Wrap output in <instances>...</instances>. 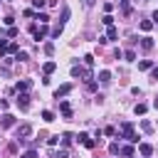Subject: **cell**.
<instances>
[{
    "instance_id": "cell-1",
    "label": "cell",
    "mask_w": 158,
    "mask_h": 158,
    "mask_svg": "<svg viewBox=\"0 0 158 158\" xmlns=\"http://www.w3.org/2000/svg\"><path fill=\"white\" fill-rule=\"evenodd\" d=\"M118 131H121V136H123V138H128L131 143H136V141H138V136H136V131H133V126H131V121H123Z\"/></svg>"
},
{
    "instance_id": "cell-2",
    "label": "cell",
    "mask_w": 158,
    "mask_h": 158,
    "mask_svg": "<svg viewBox=\"0 0 158 158\" xmlns=\"http://www.w3.org/2000/svg\"><path fill=\"white\" fill-rule=\"evenodd\" d=\"M15 104L25 111V109H30V96H27L25 91H17V101H15Z\"/></svg>"
},
{
    "instance_id": "cell-3",
    "label": "cell",
    "mask_w": 158,
    "mask_h": 158,
    "mask_svg": "<svg viewBox=\"0 0 158 158\" xmlns=\"http://www.w3.org/2000/svg\"><path fill=\"white\" fill-rule=\"evenodd\" d=\"M30 133H32V126H30V123H22V126L17 128V141H25Z\"/></svg>"
},
{
    "instance_id": "cell-4",
    "label": "cell",
    "mask_w": 158,
    "mask_h": 158,
    "mask_svg": "<svg viewBox=\"0 0 158 158\" xmlns=\"http://www.w3.org/2000/svg\"><path fill=\"white\" fill-rule=\"evenodd\" d=\"M72 77H81V79H91V72L81 69V67H72Z\"/></svg>"
},
{
    "instance_id": "cell-5",
    "label": "cell",
    "mask_w": 158,
    "mask_h": 158,
    "mask_svg": "<svg viewBox=\"0 0 158 158\" xmlns=\"http://www.w3.org/2000/svg\"><path fill=\"white\" fill-rule=\"evenodd\" d=\"M69 91H72V84H62V86H59V89L54 91V99L59 101V99H62V96H67Z\"/></svg>"
},
{
    "instance_id": "cell-6",
    "label": "cell",
    "mask_w": 158,
    "mask_h": 158,
    "mask_svg": "<svg viewBox=\"0 0 158 158\" xmlns=\"http://www.w3.org/2000/svg\"><path fill=\"white\" fill-rule=\"evenodd\" d=\"M59 109H62L64 118H72V106H69V101H59Z\"/></svg>"
},
{
    "instance_id": "cell-7",
    "label": "cell",
    "mask_w": 158,
    "mask_h": 158,
    "mask_svg": "<svg viewBox=\"0 0 158 158\" xmlns=\"http://www.w3.org/2000/svg\"><path fill=\"white\" fill-rule=\"evenodd\" d=\"M30 86H32V81H30V79H25V81H17V84H15V91H27Z\"/></svg>"
},
{
    "instance_id": "cell-8",
    "label": "cell",
    "mask_w": 158,
    "mask_h": 158,
    "mask_svg": "<svg viewBox=\"0 0 158 158\" xmlns=\"http://www.w3.org/2000/svg\"><path fill=\"white\" fill-rule=\"evenodd\" d=\"M2 126H5V128L15 126V116H12V114H5V116H2Z\"/></svg>"
},
{
    "instance_id": "cell-9",
    "label": "cell",
    "mask_w": 158,
    "mask_h": 158,
    "mask_svg": "<svg viewBox=\"0 0 158 158\" xmlns=\"http://www.w3.org/2000/svg\"><path fill=\"white\" fill-rule=\"evenodd\" d=\"M138 151H141L143 156H151V153H153V146H151V143H138Z\"/></svg>"
},
{
    "instance_id": "cell-10",
    "label": "cell",
    "mask_w": 158,
    "mask_h": 158,
    "mask_svg": "<svg viewBox=\"0 0 158 158\" xmlns=\"http://www.w3.org/2000/svg\"><path fill=\"white\" fill-rule=\"evenodd\" d=\"M141 47H143L146 52H148V49H153V37H143V40H141Z\"/></svg>"
},
{
    "instance_id": "cell-11",
    "label": "cell",
    "mask_w": 158,
    "mask_h": 158,
    "mask_svg": "<svg viewBox=\"0 0 158 158\" xmlns=\"http://www.w3.org/2000/svg\"><path fill=\"white\" fill-rule=\"evenodd\" d=\"M99 81H101V84H109V81H111V72H106V69L99 72Z\"/></svg>"
},
{
    "instance_id": "cell-12",
    "label": "cell",
    "mask_w": 158,
    "mask_h": 158,
    "mask_svg": "<svg viewBox=\"0 0 158 158\" xmlns=\"http://www.w3.org/2000/svg\"><path fill=\"white\" fill-rule=\"evenodd\" d=\"M118 37V30L114 27V25H109V32H106V40H116Z\"/></svg>"
},
{
    "instance_id": "cell-13",
    "label": "cell",
    "mask_w": 158,
    "mask_h": 158,
    "mask_svg": "<svg viewBox=\"0 0 158 158\" xmlns=\"http://www.w3.org/2000/svg\"><path fill=\"white\" fill-rule=\"evenodd\" d=\"M138 69H141V72H146V69H153V62H151V59H143V62H138Z\"/></svg>"
},
{
    "instance_id": "cell-14",
    "label": "cell",
    "mask_w": 158,
    "mask_h": 158,
    "mask_svg": "<svg viewBox=\"0 0 158 158\" xmlns=\"http://www.w3.org/2000/svg\"><path fill=\"white\" fill-rule=\"evenodd\" d=\"M42 69H44V74H52V72L57 69V62H44V67H42Z\"/></svg>"
},
{
    "instance_id": "cell-15",
    "label": "cell",
    "mask_w": 158,
    "mask_h": 158,
    "mask_svg": "<svg viewBox=\"0 0 158 158\" xmlns=\"http://www.w3.org/2000/svg\"><path fill=\"white\" fill-rule=\"evenodd\" d=\"M35 20H40L42 25H47V22H49V15H47V12H37V15H35Z\"/></svg>"
},
{
    "instance_id": "cell-16",
    "label": "cell",
    "mask_w": 158,
    "mask_h": 158,
    "mask_svg": "<svg viewBox=\"0 0 158 158\" xmlns=\"http://www.w3.org/2000/svg\"><path fill=\"white\" fill-rule=\"evenodd\" d=\"M7 44H10V42H7L5 37H0V57H2V54H7Z\"/></svg>"
},
{
    "instance_id": "cell-17",
    "label": "cell",
    "mask_w": 158,
    "mask_h": 158,
    "mask_svg": "<svg viewBox=\"0 0 158 158\" xmlns=\"http://www.w3.org/2000/svg\"><path fill=\"white\" fill-rule=\"evenodd\" d=\"M138 27H141L143 32H148V30H153V22H151V20H143V22H141Z\"/></svg>"
},
{
    "instance_id": "cell-18",
    "label": "cell",
    "mask_w": 158,
    "mask_h": 158,
    "mask_svg": "<svg viewBox=\"0 0 158 158\" xmlns=\"http://www.w3.org/2000/svg\"><path fill=\"white\" fill-rule=\"evenodd\" d=\"M17 52H20V49H17V42H10V44H7V54H17Z\"/></svg>"
},
{
    "instance_id": "cell-19",
    "label": "cell",
    "mask_w": 158,
    "mask_h": 158,
    "mask_svg": "<svg viewBox=\"0 0 158 158\" xmlns=\"http://www.w3.org/2000/svg\"><path fill=\"white\" fill-rule=\"evenodd\" d=\"M133 111H136V114H146V111H148V106H146V104H136V106H133Z\"/></svg>"
},
{
    "instance_id": "cell-20",
    "label": "cell",
    "mask_w": 158,
    "mask_h": 158,
    "mask_svg": "<svg viewBox=\"0 0 158 158\" xmlns=\"http://www.w3.org/2000/svg\"><path fill=\"white\" fill-rule=\"evenodd\" d=\"M42 118L49 123V121H54V111H42Z\"/></svg>"
},
{
    "instance_id": "cell-21",
    "label": "cell",
    "mask_w": 158,
    "mask_h": 158,
    "mask_svg": "<svg viewBox=\"0 0 158 158\" xmlns=\"http://www.w3.org/2000/svg\"><path fill=\"white\" fill-rule=\"evenodd\" d=\"M141 128H143V133H151V131H153L151 121H141Z\"/></svg>"
},
{
    "instance_id": "cell-22",
    "label": "cell",
    "mask_w": 158,
    "mask_h": 158,
    "mask_svg": "<svg viewBox=\"0 0 158 158\" xmlns=\"http://www.w3.org/2000/svg\"><path fill=\"white\" fill-rule=\"evenodd\" d=\"M72 138H74L72 133H64V136H62V146H69V143H72Z\"/></svg>"
},
{
    "instance_id": "cell-23",
    "label": "cell",
    "mask_w": 158,
    "mask_h": 158,
    "mask_svg": "<svg viewBox=\"0 0 158 158\" xmlns=\"http://www.w3.org/2000/svg\"><path fill=\"white\" fill-rule=\"evenodd\" d=\"M54 158H69V151H67V148H62V151H57V153H54Z\"/></svg>"
},
{
    "instance_id": "cell-24",
    "label": "cell",
    "mask_w": 158,
    "mask_h": 158,
    "mask_svg": "<svg viewBox=\"0 0 158 158\" xmlns=\"http://www.w3.org/2000/svg\"><path fill=\"white\" fill-rule=\"evenodd\" d=\"M15 59H17V62H27V52H17Z\"/></svg>"
},
{
    "instance_id": "cell-25",
    "label": "cell",
    "mask_w": 158,
    "mask_h": 158,
    "mask_svg": "<svg viewBox=\"0 0 158 158\" xmlns=\"http://www.w3.org/2000/svg\"><path fill=\"white\" fill-rule=\"evenodd\" d=\"M123 57H126V62H133V59H136V52H133V49H128Z\"/></svg>"
},
{
    "instance_id": "cell-26",
    "label": "cell",
    "mask_w": 158,
    "mask_h": 158,
    "mask_svg": "<svg viewBox=\"0 0 158 158\" xmlns=\"http://www.w3.org/2000/svg\"><path fill=\"white\" fill-rule=\"evenodd\" d=\"M121 10H123V12H126V15H128V12H131V5H128V2H126V0H121Z\"/></svg>"
},
{
    "instance_id": "cell-27",
    "label": "cell",
    "mask_w": 158,
    "mask_h": 158,
    "mask_svg": "<svg viewBox=\"0 0 158 158\" xmlns=\"http://www.w3.org/2000/svg\"><path fill=\"white\" fill-rule=\"evenodd\" d=\"M44 52H47V54H54V44L47 42V44H44Z\"/></svg>"
},
{
    "instance_id": "cell-28",
    "label": "cell",
    "mask_w": 158,
    "mask_h": 158,
    "mask_svg": "<svg viewBox=\"0 0 158 158\" xmlns=\"http://www.w3.org/2000/svg\"><path fill=\"white\" fill-rule=\"evenodd\" d=\"M104 133H106V136H116V128H114V126H106Z\"/></svg>"
},
{
    "instance_id": "cell-29",
    "label": "cell",
    "mask_w": 158,
    "mask_h": 158,
    "mask_svg": "<svg viewBox=\"0 0 158 158\" xmlns=\"http://www.w3.org/2000/svg\"><path fill=\"white\" fill-rule=\"evenodd\" d=\"M57 141H59V136H49L47 138V146H57Z\"/></svg>"
},
{
    "instance_id": "cell-30",
    "label": "cell",
    "mask_w": 158,
    "mask_h": 158,
    "mask_svg": "<svg viewBox=\"0 0 158 158\" xmlns=\"http://www.w3.org/2000/svg\"><path fill=\"white\" fill-rule=\"evenodd\" d=\"M121 153H123V156H133V148H131V146H123Z\"/></svg>"
},
{
    "instance_id": "cell-31",
    "label": "cell",
    "mask_w": 158,
    "mask_h": 158,
    "mask_svg": "<svg viewBox=\"0 0 158 158\" xmlns=\"http://www.w3.org/2000/svg\"><path fill=\"white\" fill-rule=\"evenodd\" d=\"M101 22H104V25H114V17H111V15H104V20H101Z\"/></svg>"
},
{
    "instance_id": "cell-32",
    "label": "cell",
    "mask_w": 158,
    "mask_h": 158,
    "mask_svg": "<svg viewBox=\"0 0 158 158\" xmlns=\"http://www.w3.org/2000/svg\"><path fill=\"white\" fill-rule=\"evenodd\" d=\"M84 62H86V67H94V57H91V54H86V57H84Z\"/></svg>"
},
{
    "instance_id": "cell-33",
    "label": "cell",
    "mask_w": 158,
    "mask_h": 158,
    "mask_svg": "<svg viewBox=\"0 0 158 158\" xmlns=\"http://www.w3.org/2000/svg\"><path fill=\"white\" fill-rule=\"evenodd\" d=\"M109 151H111V153H121V148H118V143H111V146H109Z\"/></svg>"
},
{
    "instance_id": "cell-34",
    "label": "cell",
    "mask_w": 158,
    "mask_h": 158,
    "mask_svg": "<svg viewBox=\"0 0 158 158\" xmlns=\"http://www.w3.org/2000/svg\"><path fill=\"white\" fill-rule=\"evenodd\" d=\"M44 2H47V0H32V5H35L37 10H40V7H44Z\"/></svg>"
},
{
    "instance_id": "cell-35",
    "label": "cell",
    "mask_w": 158,
    "mask_h": 158,
    "mask_svg": "<svg viewBox=\"0 0 158 158\" xmlns=\"http://www.w3.org/2000/svg\"><path fill=\"white\" fill-rule=\"evenodd\" d=\"M25 158H37V151H35V148H30V151L25 153Z\"/></svg>"
},
{
    "instance_id": "cell-36",
    "label": "cell",
    "mask_w": 158,
    "mask_h": 158,
    "mask_svg": "<svg viewBox=\"0 0 158 158\" xmlns=\"http://www.w3.org/2000/svg\"><path fill=\"white\" fill-rule=\"evenodd\" d=\"M151 79H153V81H158V67H153V69H151Z\"/></svg>"
},
{
    "instance_id": "cell-37",
    "label": "cell",
    "mask_w": 158,
    "mask_h": 158,
    "mask_svg": "<svg viewBox=\"0 0 158 158\" xmlns=\"http://www.w3.org/2000/svg\"><path fill=\"white\" fill-rule=\"evenodd\" d=\"M7 35H10V37H17V27H12V25H10V30H7Z\"/></svg>"
},
{
    "instance_id": "cell-38",
    "label": "cell",
    "mask_w": 158,
    "mask_h": 158,
    "mask_svg": "<svg viewBox=\"0 0 158 158\" xmlns=\"http://www.w3.org/2000/svg\"><path fill=\"white\" fill-rule=\"evenodd\" d=\"M153 25H158V10L153 12Z\"/></svg>"
},
{
    "instance_id": "cell-39",
    "label": "cell",
    "mask_w": 158,
    "mask_h": 158,
    "mask_svg": "<svg viewBox=\"0 0 158 158\" xmlns=\"http://www.w3.org/2000/svg\"><path fill=\"white\" fill-rule=\"evenodd\" d=\"M153 106H156V109H158V99H156V101H153Z\"/></svg>"
},
{
    "instance_id": "cell-40",
    "label": "cell",
    "mask_w": 158,
    "mask_h": 158,
    "mask_svg": "<svg viewBox=\"0 0 158 158\" xmlns=\"http://www.w3.org/2000/svg\"><path fill=\"white\" fill-rule=\"evenodd\" d=\"M126 158H133V156H126Z\"/></svg>"
}]
</instances>
